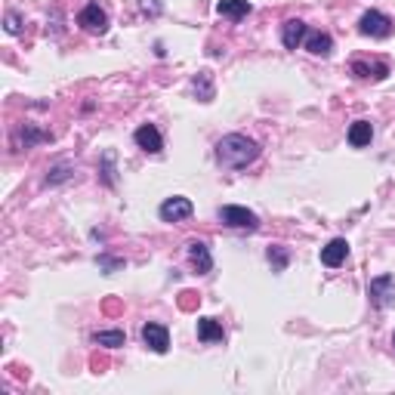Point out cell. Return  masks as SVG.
<instances>
[{"label":"cell","mask_w":395,"mask_h":395,"mask_svg":"<svg viewBox=\"0 0 395 395\" xmlns=\"http://www.w3.org/2000/svg\"><path fill=\"white\" fill-rule=\"evenodd\" d=\"M256 158H259V145L241 133H228L216 142V160L222 167H228V170H244Z\"/></svg>","instance_id":"6da1fadb"},{"label":"cell","mask_w":395,"mask_h":395,"mask_svg":"<svg viewBox=\"0 0 395 395\" xmlns=\"http://www.w3.org/2000/svg\"><path fill=\"white\" fill-rule=\"evenodd\" d=\"M219 222L228 226V228H247V232L259 228V216L253 213V210H247V207H235V204L219 207Z\"/></svg>","instance_id":"7a4b0ae2"},{"label":"cell","mask_w":395,"mask_h":395,"mask_svg":"<svg viewBox=\"0 0 395 395\" xmlns=\"http://www.w3.org/2000/svg\"><path fill=\"white\" fill-rule=\"evenodd\" d=\"M77 25L84 31H90V34H105L108 31V16H105V10L99 3H86L77 12Z\"/></svg>","instance_id":"3957f363"},{"label":"cell","mask_w":395,"mask_h":395,"mask_svg":"<svg viewBox=\"0 0 395 395\" xmlns=\"http://www.w3.org/2000/svg\"><path fill=\"white\" fill-rule=\"evenodd\" d=\"M368 296H370V302H374V306H380V309L395 306V281L389 275L374 278V281H370V287H368Z\"/></svg>","instance_id":"277c9868"},{"label":"cell","mask_w":395,"mask_h":395,"mask_svg":"<svg viewBox=\"0 0 395 395\" xmlns=\"http://www.w3.org/2000/svg\"><path fill=\"white\" fill-rule=\"evenodd\" d=\"M358 31L368 34V37H389V34H392V19L383 16V12H376V10H370V12H364V16H361Z\"/></svg>","instance_id":"5b68a950"},{"label":"cell","mask_w":395,"mask_h":395,"mask_svg":"<svg viewBox=\"0 0 395 395\" xmlns=\"http://www.w3.org/2000/svg\"><path fill=\"white\" fill-rule=\"evenodd\" d=\"M195 213V207H191L189 198H167L164 204H160V219L164 222H179V219H189V216Z\"/></svg>","instance_id":"8992f818"},{"label":"cell","mask_w":395,"mask_h":395,"mask_svg":"<svg viewBox=\"0 0 395 395\" xmlns=\"http://www.w3.org/2000/svg\"><path fill=\"white\" fill-rule=\"evenodd\" d=\"M142 339H145L148 349L160 352V355L170 349V333H167V327L164 324H154V321H148V324L142 327Z\"/></svg>","instance_id":"52a82bcc"},{"label":"cell","mask_w":395,"mask_h":395,"mask_svg":"<svg viewBox=\"0 0 395 395\" xmlns=\"http://www.w3.org/2000/svg\"><path fill=\"white\" fill-rule=\"evenodd\" d=\"M133 139H136V145H139L142 152H148V154H158L160 148H164V139H160V133H158L154 123H142V127L133 133Z\"/></svg>","instance_id":"ba28073f"},{"label":"cell","mask_w":395,"mask_h":395,"mask_svg":"<svg viewBox=\"0 0 395 395\" xmlns=\"http://www.w3.org/2000/svg\"><path fill=\"white\" fill-rule=\"evenodd\" d=\"M302 40H306V22L302 19H287L281 25V43L287 49H296Z\"/></svg>","instance_id":"9c48e42d"},{"label":"cell","mask_w":395,"mask_h":395,"mask_svg":"<svg viewBox=\"0 0 395 395\" xmlns=\"http://www.w3.org/2000/svg\"><path fill=\"white\" fill-rule=\"evenodd\" d=\"M189 259H191V265L198 269V275H207V272L213 269V256H210V247L204 244V241H191V244H189Z\"/></svg>","instance_id":"30bf717a"},{"label":"cell","mask_w":395,"mask_h":395,"mask_svg":"<svg viewBox=\"0 0 395 395\" xmlns=\"http://www.w3.org/2000/svg\"><path fill=\"white\" fill-rule=\"evenodd\" d=\"M346 256H349V244H346V238H333L327 247H321V263L331 265V269H337Z\"/></svg>","instance_id":"8fae6325"},{"label":"cell","mask_w":395,"mask_h":395,"mask_svg":"<svg viewBox=\"0 0 395 395\" xmlns=\"http://www.w3.org/2000/svg\"><path fill=\"white\" fill-rule=\"evenodd\" d=\"M352 74H358V77L383 80V77L389 74V65H386V62H364V59H355V62H352Z\"/></svg>","instance_id":"7c38bea8"},{"label":"cell","mask_w":395,"mask_h":395,"mask_svg":"<svg viewBox=\"0 0 395 395\" xmlns=\"http://www.w3.org/2000/svg\"><path fill=\"white\" fill-rule=\"evenodd\" d=\"M370 139H374V127H370V121H355L349 127V145L352 148L370 145Z\"/></svg>","instance_id":"4fadbf2b"},{"label":"cell","mask_w":395,"mask_h":395,"mask_svg":"<svg viewBox=\"0 0 395 395\" xmlns=\"http://www.w3.org/2000/svg\"><path fill=\"white\" fill-rule=\"evenodd\" d=\"M226 337L222 333V324L216 318H198V339L201 343H219Z\"/></svg>","instance_id":"5bb4252c"},{"label":"cell","mask_w":395,"mask_h":395,"mask_svg":"<svg viewBox=\"0 0 395 395\" xmlns=\"http://www.w3.org/2000/svg\"><path fill=\"white\" fill-rule=\"evenodd\" d=\"M216 12L232 19V22H238V19H244L247 12H250V3H247V0H219V3H216Z\"/></svg>","instance_id":"9a60e30c"},{"label":"cell","mask_w":395,"mask_h":395,"mask_svg":"<svg viewBox=\"0 0 395 395\" xmlns=\"http://www.w3.org/2000/svg\"><path fill=\"white\" fill-rule=\"evenodd\" d=\"M306 49L312 56H327L333 49V40H331V34H324V31H315V34H309L306 37Z\"/></svg>","instance_id":"2e32d148"},{"label":"cell","mask_w":395,"mask_h":395,"mask_svg":"<svg viewBox=\"0 0 395 395\" xmlns=\"http://www.w3.org/2000/svg\"><path fill=\"white\" fill-rule=\"evenodd\" d=\"M93 343L108 346V349H117V346L127 343V337H123V331H96V333H93Z\"/></svg>","instance_id":"e0dca14e"},{"label":"cell","mask_w":395,"mask_h":395,"mask_svg":"<svg viewBox=\"0 0 395 395\" xmlns=\"http://www.w3.org/2000/svg\"><path fill=\"white\" fill-rule=\"evenodd\" d=\"M191 86H195V96L201 99V102H210L213 99V80H210L207 71H201L195 80H191Z\"/></svg>","instance_id":"ac0fdd59"},{"label":"cell","mask_w":395,"mask_h":395,"mask_svg":"<svg viewBox=\"0 0 395 395\" xmlns=\"http://www.w3.org/2000/svg\"><path fill=\"white\" fill-rule=\"evenodd\" d=\"M19 139H22V145H25V148H31L34 142H47V139H49V133H43V130H37V127H31V123H25L22 133H19Z\"/></svg>","instance_id":"d6986e66"},{"label":"cell","mask_w":395,"mask_h":395,"mask_svg":"<svg viewBox=\"0 0 395 395\" xmlns=\"http://www.w3.org/2000/svg\"><path fill=\"white\" fill-rule=\"evenodd\" d=\"M269 263H272V265H275V269H278V272H281V269H284V265H287V253H284V250H281V247H272V250H269Z\"/></svg>","instance_id":"ffe728a7"},{"label":"cell","mask_w":395,"mask_h":395,"mask_svg":"<svg viewBox=\"0 0 395 395\" xmlns=\"http://www.w3.org/2000/svg\"><path fill=\"white\" fill-rule=\"evenodd\" d=\"M68 170H71V167H65V164L53 167V170H49V176H47V182L56 185V182H62V179H68Z\"/></svg>","instance_id":"44dd1931"},{"label":"cell","mask_w":395,"mask_h":395,"mask_svg":"<svg viewBox=\"0 0 395 395\" xmlns=\"http://www.w3.org/2000/svg\"><path fill=\"white\" fill-rule=\"evenodd\" d=\"M6 31H10V34H19V31H22V19H19V12H6Z\"/></svg>","instance_id":"7402d4cb"},{"label":"cell","mask_w":395,"mask_h":395,"mask_svg":"<svg viewBox=\"0 0 395 395\" xmlns=\"http://www.w3.org/2000/svg\"><path fill=\"white\" fill-rule=\"evenodd\" d=\"M142 10L152 12V16H158V12H160V0H142Z\"/></svg>","instance_id":"603a6c76"},{"label":"cell","mask_w":395,"mask_h":395,"mask_svg":"<svg viewBox=\"0 0 395 395\" xmlns=\"http://www.w3.org/2000/svg\"><path fill=\"white\" fill-rule=\"evenodd\" d=\"M392 346H395V337H392Z\"/></svg>","instance_id":"cb8c5ba5"}]
</instances>
